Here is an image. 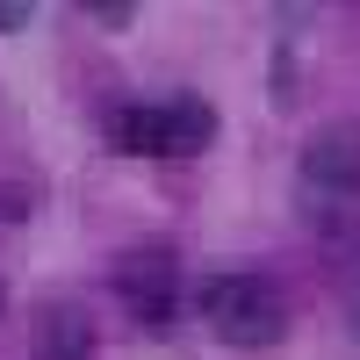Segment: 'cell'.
<instances>
[{
    "mask_svg": "<svg viewBox=\"0 0 360 360\" xmlns=\"http://www.w3.org/2000/svg\"><path fill=\"white\" fill-rule=\"evenodd\" d=\"M101 137L130 159H195L217 144V108L202 94H159V101H123L108 108Z\"/></svg>",
    "mask_w": 360,
    "mask_h": 360,
    "instance_id": "1",
    "label": "cell"
},
{
    "mask_svg": "<svg viewBox=\"0 0 360 360\" xmlns=\"http://www.w3.org/2000/svg\"><path fill=\"white\" fill-rule=\"evenodd\" d=\"M195 310L209 317V332L238 353H266L288 339V295L266 274H209L195 288Z\"/></svg>",
    "mask_w": 360,
    "mask_h": 360,
    "instance_id": "2",
    "label": "cell"
},
{
    "mask_svg": "<svg viewBox=\"0 0 360 360\" xmlns=\"http://www.w3.org/2000/svg\"><path fill=\"white\" fill-rule=\"evenodd\" d=\"M295 188H303V217H346L360 202V123H324L303 152H295Z\"/></svg>",
    "mask_w": 360,
    "mask_h": 360,
    "instance_id": "3",
    "label": "cell"
},
{
    "mask_svg": "<svg viewBox=\"0 0 360 360\" xmlns=\"http://www.w3.org/2000/svg\"><path fill=\"white\" fill-rule=\"evenodd\" d=\"M115 295H123V310L144 324V332H166L173 310H180V252L173 245H137L115 259Z\"/></svg>",
    "mask_w": 360,
    "mask_h": 360,
    "instance_id": "4",
    "label": "cell"
},
{
    "mask_svg": "<svg viewBox=\"0 0 360 360\" xmlns=\"http://www.w3.org/2000/svg\"><path fill=\"white\" fill-rule=\"evenodd\" d=\"M29 360H94V317L79 303H37L29 317Z\"/></svg>",
    "mask_w": 360,
    "mask_h": 360,
    "instance_id": "5",
    "label": "cell"
},
{
    "mask_svg": "<svg viewBox=\"0 0 360 360\" xmlns=\"http://www.w3.org/2000/svg\"><path fill=\"white\" fill-rule=\"evenodd\" d=\"M29 209H37V188H22V180H8V188H0V224H22Z\"/></svg>",
    "mask_w": 360,
    "mask_h": 360,
    "instance_id": "6",
    "label": "cell"
},
{
    "mask_svg": "<svg viewBox=\"0 0 360 360\" xmlns=\"http://www.w3.org/2000/svg\"><path fill=\"white\" fill-rule=\"evenodd\" d=\"M86 15H94V22H108V29H130V22H137V8H130V0H86Z\"/></svg>",
    "mask_w": 360,
    "mask_h": 360,
    "instance_id": "7",
    "label": "cell"
},
{
    "mask_svg": "<svg viewBox=\"0 0 360 360\" xmlns=\"http://www.w3.org/2000/svg\"><path fill=\"white\" fill-rule=\"evenodd\" d=\"M29 15H37V8H29V0H0V29H22Z\"/></svg>",
    "mask_w": 360,
    "mask_h": 360,
    "instance_id": "8",
    "label": "cell"
},
{
    "mask_svg": "<svg viewBox=\"0 0 360 360\" xmlns=\"http://www.w3.org/2000/svg\"><path fill=\"white\" fill-rule=\"evenodd\" d=\"M346 324H353V339H360V281H353V295H346Z\"/></svg>",
    "mask_w": 360,
    "mask_h": 360,
    "instance_id": "9",
    "label": "cell"
},
{
    "mask_svg": "<svg viewBox=\"0 0 360 360\" xmlns=\"http://www.w3.org/2000/svg\"><path fill=\"white\" fill-rule=\"evenodd\" d=\"M0 310H8V281H0Z\"/></svg>",
    "mask_w": 360,
    "mask_h": 360,
    "instance_id": "10",
    "label": "cell"
}]
</instances>
